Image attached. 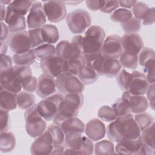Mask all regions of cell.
<instances>
[{"instance_id": "55", "label": "cell", "mask_w": 155, "mask_h": 155, "mask_svg": "<svg viewBox=\"0 0 155 155\" xmlns=\"http://www.w3.org/2000/svg\"><path fill=\"white\" fill-rule=\"evenodd\" d=\"M13 59L8 55H2L0 56V71L5 70L12 67Z\"/></svg>"}, {"instance_id": "15", "label": "cell", "mask_w": 155, "mask_h": 155, "mask_svg": "<svg viewBox=\"0 0 155 155\" xmlns=\"http://www.w3.org/2000/svg\"><path fill=\"white\" fill-rule=\"evenodd\" d=\"M1 88L16 94L21 91L22 85L14 71L13 66L5 70L0 71Z\"/></svg>"}, {"instance_id": "11", "label": "cell", "mask_w": 155, "mask_h": 155, "mask_svg": "<svg viewBox=\"0 0 155 155\" xmlns=\"http://www.w3.org/2000/svg\"><path fill=\"white\" fill-rule=\"evenodd\" d=\"M43 8L47 19L50 22L56 23L64 19L67 14L65 3L62 1H45Z\"/></svg>"}, {"instance_id": "57", "label": "cell", "mask_w": 155, "mask_h": 155, "mask_svg": "<svg viewBox=\"0 0 155 155\" xmlns=\"http://www.w3.org/2000/svg\"><path fill=\"white\" fill-rule=\"evenodd\" d=\"M104 1L102 0H88L85 1L87 7L91 11L99 10L104 4Z\"/></svg>"}, {"instance_id": "16", "label": "cell", "mask_w": 155, "mask_h": 155, "mask_svg": "<svg viewBox=\"0 0 155 155\" xmlns=\"http://www.w3.org/2000/svg\"><path fill=\"white\" fill-rule=\"evenodd\" d=\"M123 52L137 56L143 47V42L137 33H125L121 37Z\"/></svg>"}, {"instance_id": "50", "label": "cell", "mask_w": 155, "mask_h": 155, "mask_svg": "<svg viewBox=\"0 0 155 155\" xmlns=\"http://www.w3.org/2000/svg\"><path fill=\"white\" fill-rule=\"evenodd\" d=\"M143 74H145L149 84H154L155 81V60L147 62L143 66Z\"/></svg>"}, {"instance_id": "52", "label": "cell", "mask_w": 155, "mask_h": 155, "mask_svg": "<svg viewBox=\"0 0 155 155\" xmlns=\"http://www.w3.org/2000/svg\"><path fill=\"white\" fill-rule=\"evenodd\" d=\"M0 124L1 133L7 131L9 128V113L8 111L0 110Z\"/></svg>"}, {"instance_id": "9", "label": "cell", "mask_w": 155, "mask_h": 155, "mask_svg": "<svg viewBox=\"0 0 155 155\" xmlns=\"http://www.w3.org/2000/svg\"><path fill=\"white\" fill-rule=\"evenodd\" d=\"M40 65L44 73L56 78L68 71L67 61L56 55L41 60Z\"/></svg>"}, {"instance_id": "13", "label": "cell", "mask_w": 155, "mask_h": 155, "mask_svg": "<svg viewBox=\"0 0 155 155\" xmlns=\"http://www.w3.org/2000/svg\"><path fill=\"white\" fill-rule=\"evenodd\" d=\"M13 69L20 81L24 91L30 93L36 91L38 79L33 76L30 66L15 65Z\"/></svg>"}, {"instance_id": "25", "label": "cell", "mask_w": 155, "mask_h": 155, "mask_svg": "<svg viewBox=\"0 0 155 155\" xmlns=\"http://www.w3.org/2000/svg\"><path fill=\"white\" fill-rule=\"evenodd\" d=\"M0 106L1 109L12 111L16 108L17 94L0 88Z\"/></svg>"}, {"instance_id": "48", "label": "cell", "mask_w": 155, "mask_h": 155, "mask_svg": "<svg viewBox=\"0 0 155 155\" xmlns=\"http://www.w3.org/2000/svg\"><path fill=\"white\" fill-rule=\"evenodd\" d=\"M149 8H150L147 4L143 2L137 1L135 5L132 7L131 12L134 16V18L142 20L146 15Z\"/></svg>"}, {"instance_id": "26", "label": "cell", "mask_w": 155, "mask_h": 155, "mask_svg": "<svg viewBox=\"0 0 155 155\" xmlns=\"http://www.w3.org/2000/svg\"><path fill=\"white\" fill-rule=\"evenodd\" d=\"M59 126L65 134L69 133H80L82 134L85 131L84 122L76 117L64 120Z\"/></svg>"}, {"instance_id": "8", "label": "cell", "mask_w": 155, "mask_h": 155, "mask_svg": "<svg viewBox=\"0 0 155 155\" xmlns=\"http://www.w3.org/2000/svg\"><path fill=\"white\" fill-rule=\"evenodd\" d=\"M56 88L63 94L82 93L85 88L84 85L78 77L70 73H65L55 79Z\"/></svg>"}, {"instance_id": "64", "label": "cell", "mask_w": 155, "mask_h": 155, "mask_svg": "<svg viewBox=\"0 0 155 155\" xmlns=\"http://www.w3.org/2000/svg\"><path fill=\"white\" fill-rule=\"evenodd\" d=\"M11 1H3V0H1L0 1V3L1 4H2L3 5H9L10 3H11Z\"/></svg>"}, {"instance_id": "54", "label": "cell", "mask_w": 155, "mask_h": 155, "mask_svg": "<svg viewBox=\"0 0 155 155\" xmlns=\"http://www.w3.org/2000/svg\"><path fill=\"white\" fill-rule=\"evenodd\" d=\"M155 22V8L154 7L150 8L146 15L142 19V24L144 25H152Z\"/></svg>"}, {"instance_id": "47", "label": "cell", "mask_w": 155, "mask_h": 155, "mask_svg": "<svg viewBox=\"0 0 155 155\" xmlns=\"http://www.w3.org/2000/svg\"><path fill=\"white\" fill-rule=\"evenodd\" d=\"M131 78V73L127 71L125 69H122L117 74L116 79L117 84L121 90L124 91H128L130 81Z\"/></svg>"}, {"instance_id": "24", "label": "cell", "mask_w": 155, "mask_h": 155, "mask_svg": "<svg viewBox=\"0 0 155 155\" xmlns=\"http://www.w3.org/2000/svg\"><path fill=\"white\" fill-rule=\"evenodd\" d=\"M83 136L80 133H69L65 134L64 154H79Z\"/></svg>"}, {"instance_id": "18", "label": "cell", "mask_w": 155, "mask_h": 155, "mask_svg": "<svg viewBox=\"0 0 155 155\" xmlns=\"http://www.w3.org/2000/svg\"><path fill=\"white\" fill-rule=\"evenodd\" d=\"M149 84L145 74L134 70L131 73L128 92L133 95H144Z\"/></svg>"}, {"instance_id": "30", "label": "cell", "mask_w": 155, "mask_h": 155, "mask_svg": "<svg viewBox=\"0 0 155 155\" xmlns=\"http://www.w3.org/2000/svg\"><path fill=\"white\" fill-rule=\"evenodd\" d=\"M16 145V138L13 133L10 131L1 133L0 151L1 153H8L12 151Z\"/></svg>"}, {"instance_id": "12", "label": "cell", "mask_w": 155, "mask_h": 155, "mask_svg": "<svg viewBox=\"0 0 155 155\" xmlns=\"http://www.w3.org/2000/svg\"><path fill=\"white\" fill-rule=\"evenodd\" d=\"M101 53L107 58L118 59L123 53L121 37L117 35L107 36L102 44Z\"/></svg>"}, {"instance_id": "43", "label": "cell", "mask_w": 155, "mask_h": 155, "mask_svg": "<svg viewBox=\"0 0 155 155\" xmlns=\"http://www.w3.org/2000/svg\"><path fill=\"white\" fill-rule=\"evenodd\" d=\"M140 138L143 143L154 149V122L141 131Z\"/></svg>"}, {"instance_id": "21", "label": "cell", "mask_w": 155, "mask_h": 155, "mask_svg": "<svg viewBox=\"0 0 155 155\" xmlns=\"http://www.w3.org/2000/svg\"><path fill=\"white\" fill-rule=\"evenodd\" d=\"M115 148V152L119 154H135L139 150L142 143V141L139 137L135 139L123 138L117 142Z\"/></svg>"}, {"instance_id": "27", "label": "cell", "mask_w": 155, "mask_h": 155, "mask_svg": "<svg viewBox=\"0 0 155 155\" xmlns=\"http://www.w3.org/2000/svg\"><path fill=\"white\" fill-rule=\"evenodd\" d=\"M86 65L93 68L99 76H103L102 67L105 58L101 53L84 54Z\"/></svg>"}, {"instance_id": "46", "label": "cell", "mask_w": 155, "mask_h": 155, "mask_svg": "<svg viewBox=\"0 0 155 155\" xmlns=\"http://www.w3.org/2000/svg\"><path fill=\"white\" fill-rule=\"evenodd\" d=\"M138 64L143 67L147 62L155 60V52L154 50L149 47H143L137 55Z\"/></svg>"}, {"instance_id": "61", "label": "cell", "mask_w": 155, "mask_h": 155, "mask_svg": "<svg viewBox=\"0 0 155 155\" xmlns=\"http://www.w3.org/2000/svg\"><path fill=\"white\" fill-rule=\"evenodd\" d=\"M65 151L64 145H54L51 154H61Z\"/></svg>"}, {"instance_id": "17", "label": "cell", "mask_w": 155, "mask_h": 155, "mask_svg": "<svg viewBox=\"0 0 155 155\" xmlns=\"http://www.w3.org/2000/svg\"><path fill=\"white\" fill-rule=\"evenodd\" d=\"M52 139L45 131L44 133L37 137L32 143L30 147V153L35 155H48L51 154L53 148Z\"/></svg>"}, {"instance_id": "32", "label": "cell", "mask_w": 155, "mask_h": 155, "mask_svg": "<svg viewBox=\"0 0 155 155\" xmlns=\"http://www.w3.org/2000/svg\"><path fill=\"white\" fill-rule=\"evenodd\" d=\"M33 3V1H13L7 5V8L15 13L24 16L30 12Z\"/></svg>"}, {"instance_id": "51", "label": "cell", "mask_w": 155, "mask_h": 155, "mask_svg": "<svg viewBox=\"0 0 155 155\" xmlns=\"http://www.w3.org/2000/svg\"><path fill=\"white\" fill-rule=\"evenodd\" d=\"M81 154H92L94 151L93 141L86 136H83L82 143L80 149Z\"/></svg>"}, {"instance_id": "28", "label": "cell", "mask_w": 155, "mask_h": 155, "mask_svg": "<svg viewBox=\"0 0 155 155\" xmlns=\"http://www.w3.org/2000/svg\"><path fill=\"white\" fill-rule=\"evenodd\" d=\"M41 35L45 43L53 44L59 39V33L58 28L52 24H45L41 28Z\"/></svg>"}, {"instance_id": "6", "label": "cell", "mask_w": 155, "mask_h": 155, "mask_svg": "<svg viewBox=\"0 0 155 155\" xmlns=\"http://www.w3.org/2000/svg\"><path fill=\"white\" fill-rule=\"evenodd\" d=\"M66 23L73 34H81L91 26V18L87 11L77 9L67 15Z\"/></svg>"}, {"instance_id": "44", "label": "cell", "mask_w": 155, "mask_h": 155, "mask_svg": "<svg viewBox=\"0 0 155 155\" xmlns=\"http://www.w3.org/2000/svg\"><path fill=\"white\" fill-rule=\"evenodd\" d=\"M97 116L103 121L111 122L117 117L113 108L108 105H103L97 112Z\"/></svg>"}, {"instance_id": "49", "label": "cell", "mask_w": 155, "mask_h": 155, "mask_svg": "<svg viewBox=\"0 0 155 155\" xmlns=\"http://www.w3.org/2000/svg\"><path fill=\"white\" fill-rule=\"evenodd\" d=\"M28 33L30 38L32 48H35L42 44H45L42 37L41 28L28 30Z\"/></svg>"}, {"instance_id": "4", "label": "cell", "mask_w": 155, "mask_h": 155, "mask_svg": "<svg viewBox=\"0 0 155 155\" xmlns=\"http://www.w3.org/2000/svg\"><path fill=\"white\" fill-rule=\"evenodd\" d=\"M83 36L78 35L72 38L71 42L66 40L60 41L56 47V56L68 61L76 57L84 54Z\"/></svg>"}, {"instance_id": "36", "label": "cell", "mask_w": 155, "mask_h": 155, "mask_svg": "<svg viewBox=\"0 0 155 155\" xmlns=\"http://www.w3.org/2000/svg\"><path fill=\"white\" fill-rule=\"evenodd\" d=\"M33 49L36 58L40 61L56 54V47L53 44L45 43Z\"/></svg>"}, {"instance_id": "35", "label": "cell", "mask_w": 155, "mask_h": 155, "mask_svg": "<svg viewBox=\"0 0 155 155\" xmlns=\"http://www.w3.org/2000/svg\"><path fill=\"white\" fill-rule=\"evenodd\" d=\"M94 154L96 155L116 154L113 143L107 140H102L97 142L94 145Z\"/></svg>"}, {"instance_id": "20", "label": "cell", "mask_w": 155, "mask_h": 155, "mask_svg": "<svg viewBox=\"0 0 155 155\" xmlns=\"http://www.w3.org/2000/svg\"><path fill=\"white\" fill-rule=\"evenodd\" d=\"M85 132L87 137L94 142L103 139L106 133L104 124L97 118L90 120L85 126Z\"/></svg>"}, {"instance_id": "19", "label": "cell", "mask_w": 155, "mask_h": 155, "mask_svg": "<svg viewBox=\"0 0 155 155\" xmlns=\"http://www.w3.org/2000/svg\"><path fill=\"white\" fill-rule=\"evenodd\" d=\"M56 91L55 79L53 77L43 73L38 79L36 90L37 95L41 98H45L53 94Z\"/></svg>"}, {"instance_id": "53", "label": "cell", "mask_w": 155, "mask_h": 155, "mask_svg": "<svg viewBox=\"0 0 155 155\" xmlns=\"http://www.w3.org/2000/svg\"><path fill=\"white\" fill-rule=\"evenodd\" d=\"M119 4L118 1H104V4L101 8L99 10L100 12L105 13H111L115 11L119 7Z\"/></svg>"}, {"instance_id": "63", "label": "cell", "mask_w": 155, "mask_h": 155, "mask_svg": "<svg viewBox=\"0 0 155 155\" xmlns=\"http://www.w3.org/2000/svg\"><path fill=\"white\" fill-rule=\"evenodd\" d=\"M0 9H1V21L2 22L5 19L7 8H5V5H3L2 4L0 3Z\"/></svg>"}, {"instance_id": "5", "label": "cell", "mask_w": 155, "mask_h": 155, "mask_svg": "<svg viewBox=\"0 0 155 155\" xmlns=\"http://www.w3.org/2000/svg\"><path fill=\"white\" fill-rule=\"evenodd\" d=\"M25 130L31 137H37L45 131L47 124L45 120L38 111L37 104H35L24 113Z\"/></svg>"}, {"instance_id": "41", "label": "cell", "mask_w": 155, "mask_h": 155, "mask_svg": "<svg viewBox=\"0 0 155 155\" xmlns=\"http://www.w3.org/2000/svg\"><path fill=\"white\" fill-rule=\"evenodd\" d=\"M67 62L68 66V73L75 76H77L81 70L86 65V62L84 55L72 59L67 61Z\"/></svg>"}, {"instance_id": "62", "label": "cell", "mask_w": 155, "mask_h": 155, "mask_svg": "<svg viewBox=\"0 0 155 155\" xmlns=\"http://www.w3.org/2000/svg\"><path fill=\"white\" fill-rule=\"evenodd\" d=\"M1 48H0V55H5L7 51L8 44L5 41H1Z\"/></svg>"}, {"instance_id": "39", "label": "cell", "mask_w": 155, "mask_h": 155, "mask_svg": "<svg viewBox=\"0 0 155 155\" xmlns=\"http://www.w3.org/2000/svg\"><path fill=\"white\" fill-rule=\"evenodd\" d=\"M134 119L137 124L140 132L148 128L154 122V119L152 115L145 111L135 114Z\"/></svg>"}, {"instance_id": "56", "label": "cell", "mask_w": 155, "mask_h": 155, "mask_svg": "<svg viewBox=\"0 0 155 155\" xmlns=\"http://www.w3.org/2000/svg\"><path fill=\"white\" fill-rule=\"evenodd\" d=\"M147 99L149 102L148 105L154 110V84H149L146 91Z\"/></svg>"}, {"instance_id": "1", "label": "cell", "mask_w": 155, "mask_h": 155, "mask_svg": "<svg viewBox=\"0 0 155 155\" xmlns=\"http://www.w3.org/2000/svg\"><path fill=\"white\" fill-rule=\"evenodd\" d=\"M106 131L109 139L114 142H118L123 138L135 139L140 136V130L131 113L117 117L111 122Z\"/></svg>"}, {"instance_id": "37", "label": "cell", "mask_w": 155, "mask_h": 155, "mask_svg": "<svg viewBox=\"0 0 155 155\" xmlns=\"http://www.w3.org/2000/svg\"><path fill=\"white\" fill-rule=\"evenodd\" d=\"M47 131L50 134L54 145H64L65 134L59 125L54 123L51 124L48 127Z\"/></svg>"}, {"instance_id": "29", "label": "cell", "mask_w": 155, "mask_h": 155, "mask_svg": "<svg viewBox=\"0 0 155 155\" xmlns=\"http://www.w3.org/2000/svg\"><path fill=\"white\" fill-rule=\"evenodd\" d=\"M121 67L118 59L105 58L102 67L103 75L108 78L115 77L120 71Z\"/></svg>"}, {"instance_id": "42", "label": "cell", "mask_w": 155, "mask_h": 155, "mask_svg": "<svg viewBox=\"0 0 155 155\" xmlns=\"http://www.w3.org/2000/svg\"><path fill=\"white\" fill-rule=\"evenodd\" d=\"M119 61L121 67L131 70L136 69L138 65L137 56L128 54L124 52L119 57Z\"/></svg>"}, {"instance_id": "58", "label": "cell", "mask_w": 155, "mask_h": 155, "mask_svg": "<svg viewBox=\"0 0 155 155\" xmlns=\"http://www.w3.org/2000/svg\"><path fill=\"white\" fill-rule=\"evenodd\" d=\"M154 149L151 148L150 146L142 142L141 146L140 147L139 150L136 152L135 155H151L154 154Z\"/></svg>"}, {"instance_id": "7", "label": "cell", "mask_w": 155, "mask_h": 155, "mask_svg": "<svg viewBox=\"0 0 155 155\" xmlns=\"http://www.w3.org/2000/svg\"><path fill=\"white\" fill-rule=\"evenodd\" d=\"M61 93L53 94L44 98L37 104V108L40 115L47 121L53 119L56 116L60 103L64 99Z\"/></svg>"}, {"instance_id": "40", "label": "cell", "mask_w": 155, "mask_h": 155, "mask_svg": "<svg viewBox=\"0 0 155 155\" xmlns=\"http://www.w3.org/2000/svg\"><path fill=\"white\" fill-rule=\"evenodd\" d=\"M132 17L133 14L131 10L124 8H120L112 13L110 19L113 22L122 24L129 21Z\"/></svg>"}, {"instance_id": "22", "label": "cell", "mask_w": 155, "mask_h": 155, "mask_svg": "<svg viewBox=\"0 0 155 155\" xmlns=\"http://www.w3.org/2000/svg\"><path fill=\"white\" fill-rule=\"evenodd\" d=\"M122 97L127 100L130 107L131 112L133 114L144 112L148 107V101L143 95H133L127 91L124 92Z\"/></svg>"}, {"instance_id": "38", "label": "cell", "mask_w": 155, "mask_h": 155, "mask_svg": "<svg viewBox=\"0 0 155 155\" xmlns=\"http://www.w3.org/2000/svg\"><path fill=\"white\" fill-rule=\"evenodd\" d=\"M117 117H121L131 113V109L127 100L121 97L119 98L111 106Z\"/></svg>"}, {"instance_id": "59", "label": "cell", "mask_w": 155, "mask_h": 155, "mask_svg": "<svg viewBox=\"0 0 155 155\" xmlns=\"http://www.w3.org/2000/svg\"><path fill=\"white\" fill-rule=\"evenodd\" d=\"M1 39L0 41H5V39L8 38V32L9 30L8 28L7 25L5 24L3 21L1 22Z\"/></svg>"}, {"instance_id": "10", "label": "cell", "mask_w": 155, "mask_h": 155, "mask_svg": "<svg viewBox=\"0 0 155 155\" xmlns=\"http://www.w3.org/2000/svg\"><path fill=\"white\" fill-rule=\"evenodd\" d=\"M7 42L15 54L26 52L32 48L28 33L25 30L12 33L8 36Z\"/></svg>"}, {"instance_id": "33", "label": "cell", "mask_w": 155, "mask_h": 155, "mask_svg": "<svg viewBox=\"0 0 155 155\" xmlns=\"http://www.w3.org/2000/svg\"><path fill=\"white\" fill-rule=\"evenodd\" d=\"M35 103V96L32 93L23 91L17 94V104L19 108L27 110L33 106Z\"/></svg>"}, {"instance_id": "14", "label": "cell", "mask_w": 155, "mask_h": 155, "mask_svg": "<svg viewBox=\"0 0 155 155\" xmlns=\"http://www.w3.org/2000/svg\"><path fill=\"white\" fill-rule=\"evenodd\" d=\"M47 21L43 4L40 1H35L30 10L27 18V24L28 28L35 29L41 28Z\"/></svg>"}, {"instance_id": "34", "label": "cell", "mask_w": 155, "mask_h": 155, "mask_svg": "<svg viewBox=\"0 0 155 155\" xmlns=\"http://www.w3.org/2000/svg\"><path fill=\"white\" fill-rule=\"evenodd\" d=\"M78 77L84 85H90L98 79L99 75L93 68L85 65L79 73Z\"/></svg>"}, {"instance_id": "23", "label": "cell", "mask_w": 155, "mask_h": 155, "mask_svg": "<svg viewBox=\"0 0 155 155\" xmlns=\"http://www.w3.org/2000/svg\"><path fill=\"white\" fill-rule=\"evenodd\" d=\"M4 21L11 33L24 31L26 28L27 24L25 17L13 13L7 8Z\"/></svg>"}, {"instance_id": "31", "label": "cell", "mask_w": 155, "mask_h": 155, "mask_svg": "<svg viewBox=\"0 0 155 155\" xmlns=\"http://www.w3.org/2000/svg\"><path fill=\"white\" fill-rule=\"evenodd\" d=\"M12 59L15 65L30 66L35 62L36 57L32 48L22 53L14 54Z\"/></svg>"}, {"instance_id": "45", "label": "cell", "mask_w": 155, "mask_h": 155, "mask_svg": "<svg viewBox=\"0 0 155 155\" xmlns=\"http://www.w3.org/2000/svg\"><path fill=\"white\" fill-rule=\"evenodd\" d=\"M125 33H137L141 28V20L132 17L126 22L120 24Z\"/></svg>"}, {"instance_id": "60", "label": "cell", "mask_w": 155, "mask_h": 155, "mask_svg": "<svg viewBox=\"0 0 155 155\" xmlns=\"http://www.w3.org/2000/svg\"><path fill=\"white\" fill-rule=\"evenodd\" d=\"M137 1L135 0H126V1H118L119 5L124 8H132Z\"/></svg>"}, {"instance_id": "2", "label": "cell", "mask_w": 155, "mask_h": 155, "mask_svg": "<svg viewBox=\"0 0 155 155\" xmlns=\"http://www.w3.org/2000/svg\"><path fill=\"white\" fill-rule=\"evenodd\" d=\"M84 96L81 93L65 94L53 119V123L60 125L64 120L76 117L82 106Z\"/></svg>"}, {"instance_id": "3", "label": "cell", "mask_w": 155, "mask_h": 155, "mask_svg": "<svg viewBox=\"0 0 155 155\" xmlns=\"http://www.w3.org/2000/svg\"><path fill=\"white\" fill-rule=\"evenodd\" d=\"M105 38V32L101 27L93 25L88 28L82 39L84 54L101 53Z\"/></svg>"}]
</instances>
